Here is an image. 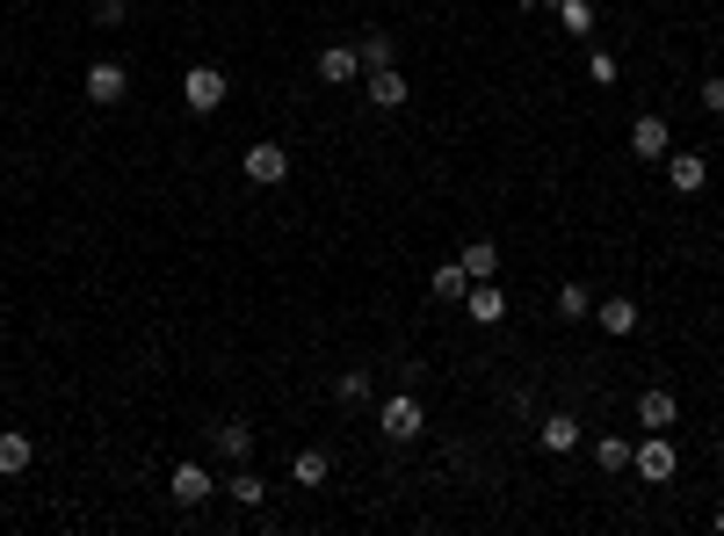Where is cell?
Returning a JSON list of instances; mask_svg holds the SVG:
<instances>
[{
  "instance_id": "cell-25",
  "label": "cell",
  "mask_w": 724,
  "mask_h": 536,
  "mask_svg": "<svg viewBox=\"0 0 724 536\" xmlns=\"http://www.w3.org/2000/svg\"><path fill=\"white\" fill-rule=\"evenodd\" d=\"M586 80H594V87H616V80H623L616 52H602V44H594V52H586Z\"/></svg>"
},
{
  "instance_id": "cell-19",
  "label": "cell",
  "mask_w": 724,
  "mask_h": 536,
  "mask_svg": "<svg viewBox=\"0 0 724 536\" xmlns=\"http://www.w3.org/2000/svg\"><path fill=\"white\" fill-rule=\"evenodd\" d=\"M428 291L442 297V305H464V291H471V276H464V261H442V269H435L428 276Z\"/></svg>"
},
{
  "instance_id": "cell-18",
  "label": "cell",
  "mask_w": 724,
  "mask_h": 536,
  "mask_svg": "<svg viewBox=\"0 0 724 536\" xmlns=\"http://www.w3.org/2000/svg\"><path fill=\"white\" fill-rule=\"evenodd\" d=\"M536 435H544V450H551V457L580 450V420H572V414H544V428H536Z\"/></svg>"
},
{
  "instance_id": "cell-14",
  "label": "cell",
  "mask_w": 724,
  "mask_h": 536,
  "mask_svg": "<svg viewBox=\"0 0 724 536\" xmlns=\"http://www.w3.org/2000/svg\"><path fill=\"white\" fill-rule=\"evenodd\" d=\"M30 464H36V442L22 428H0V479H22Z\"/></svg>"
},
{
  "instance_id": "cell-11",
  "label": "cell",
  "mask_w": 724,
  "mask_h": 536,
  "mask_svg": "<svg viewBox=\"0 0 724 536\" xmlns=\"http://www.w3.org/2000/svg\"><path fill=\"white\" fill-rule=\"evenodd\" d=\"M667 182H673V196H695L710 182V160L703 153H667Z\"/></svg>"
},
{
  "instance_id": "cell-2",
  "label": "cell",
  "mask_w": 724,
  "mask_h": 536,
  "mask_svg": "<svg viewBox=\"0 0 724 536\" xmlns=\"http://www.w3.org/2000/svg\"><path fill=\"white\" fill-rule=\"evenodd\" d=\"M246 182H254V189H283V182H290V145H276V139H254L246 145Z\"/></svg>"
},
{
  "instance_id": "cell-9",
  "label": "cell",
  "mask_w": 724,
  "mask_h": 536,
  "mask_svg": "<svg viewBox=\"0 0 724 536\" xmlns=\"http://www.w3.org/2000/svg\"><path fill=\"white\" fill-rule=\"evenodd\" d=\"M464 311L479 319V327H501V319H507L515 305H507V291H501V283H471V291H464Z\"/></svg>"
},
{
  "instance_id": "cell-17",
  "label": "cell",
  "mask_w": 724,
  "mask_h": 536,
  "mask_svg": "<svg viewBox=\"0 0 724 536\" xmlns=\"http://www.w3.org/2000/svg\"><path fill=\"white\" fill-rule=\"evenodd\" d=\"M594 319H602V333H638L645 311L630 305V297H602V305H594Z\"/></svg>"
},
{
  "instance_id": "cell-6",
  "label": "cell",
  "mask_w": 724,
  "mask_h": 536,
  "mask_svg": "<svg viewBox=\"0 0 724 536\" xmlns=\"http://www.w3.org/2000/svg\"><path fill=\"white\" fill-rule=\"evenodd\" d=\"M630 153H638L645 167H652V160H667V153H673L667 117H652V109H645V117H630Z\"/></svg>"
},
{
  "instance_id": "cell-7",
  "label": "cell",
  "mask_w": 724,
  "mask_h": 536,
  "mask_svg": "<svg viewBox=\"0 0 724 536\" xmlns=\"http://www.w3.org/2000/svg\"><path fill=\"white\" fill-rule=\"evenodd\" d=\"M362 95H370L377 109H406V95H414V80H406L398 66H377V73H362Z\"/></svg>"
},
{
  "instance_id": "cell-1",
  "label": "cell",
  "mask_w": 724,
  "mask_h": 536,
  "mask_svg": "<svg viewBox=\"0 0 724 536\" xmlns=\"http://www.w3.org/2000/svg\"><path fill=\"white\" fill-rule=\"evenodd\" d=\"M224 95H232V80H224L218 66H189V73H182V102H189V117H218Z\"/></svg>"
},
{
  "instance_id": "cell-4",
  "label": "cell",
  "mask_w": 724,
  "mask_h": 536,
  "mask_svg": "<svg viewBox=\"0 0 724 536\" xmlns=\"http://www.w3.org/2000/svg\"><path fill=\"white\" fill-rule=\"evenodd\" d=\"M377 428H384V442H414V435H420V398H414V384H406L398 398H384Z\"/></svg>"
},
{
  "instance_id": "cell-3",
  "label": "cell",
  "mask_w": 724,
  "mask_h": 536,
  "mask_svg": "<svg viewBox=\"0 0 724 536\" xmlns=\"http://www.w3.org/2000/svg\"><path fill=\"white\" fill-rule=\"evenodd\" d=\"M630 471H638L645 485H667L673 471H681V457H673L667 428H652V435H645V442H638V450H630Z\"/></svg>"
},
{
  "instance_id": "cell-27",
  "label": "cell",
  "mask_w": 724,
  "mask_h": 536,
  "mask_svg": "<svg viewBox=\"0 0 724 536\" xmlns=\"http://www.w3.org/2000/svg\"><path fill=\"white\" fill-rule=\"evenodd\" d=\"M123 15H131L123 0H102V8H95V22H102V30H123Z\"/></svg>"
},
{
  "instance_id": "cell-28",
  "label": "cell",
  "mask_w": 724,
  "mask_h": 536,
  "mask_svg": "<svg viewBox=\"0 0 724 536\" xmlns=\"http://www.w3.org/2000/svg\"><path fill=\"white\" fill-rule=\"evenodd\" d=\"M703 117H724V80H703Z\"/></svg>"
},
{
  "instance_id": "cell-21",
  "label": "cell",
  "mask_w": 724,
  "mask_h": 536,
  "mask_svg": "<svg viewBox=\"0 0 724 536\" xmlns=\"http://www.w3.org/2000/svg\"><path fill=\"white\" fill-rule=\"evenodd\" d=\"M558 319H594V291H586V283H558Z\"/></svg>"
},
{
  "instance_id": "cell-16",
  "label": "cell",
  "mask_w": 724,
  "mask_h": 536,
  "mask_svg": "<svg viewBox=\"0 0 724 536\" xmlns=\"http://www.w3.org/2000/svg\"><path fill=\"white\" fill-rule=\"evenodd\" d=\"M457 261H464V276H471V283H493V276H501V247H493V240H471Z\"/></svg>"
},
{
  "instance_id": "cell-8",
  "label": "cell",
  "mask_w": 724,
  "mask_h": 536,
  "mask_svg": "<svg viewBox=\"0 0 724 536\" xmlns=\"http://www.w3.org/2000/svg\"><path fill=\"white\" fill-rule=\"evenodd\" d=\"M311 73H319L327 87H355V80H362V58H355V44H327Z\"/></svg>"
},
{
  "instance_id": "cell-30",
  "label": "cell",
  "mask_w": 724,
  "mask_h": 536,
  "mask_svg": "<svg viewBox=\"0 0 724 536\" xmlns=\"http://www.w3.org/2000/svg\"><path fill=\"white\" fill-rule=\"evenodd\" d=\"M717 536H724V507H717Z\"/></svg>"
},
{
  "instance_id": "cell-20",
  "label": "cell",
  "mask_w": 724,
  "mask_h": 536,
  "mask_svg": "<svg viewBox=\"0 0 724 536\" xmlns=\"http://www.w3.org/2000/svg\"><path fill=\"white\" fill-rule=\"evenodd\" d=\"M558 30L586 44V36H594V0H558Z\"/></svg>"
},
{
  "instance_id": "cell-29",
  "label": "cell",
  "mask_w": 724,
  "mask_h": 536,
  "mask_svg": "<svg viewBox=\"0 0 724 536\" xmlns=\"http://www.w3.org/2000/svg\"><path fill=\"white\" fill-rule=\"evenodd\" d=\"M515 8H558V0H515Z\"/></svg>"
},
{
  "instance_id": "cell-5",
  "label": "cell",
  "mask_w": 724,
  "mask_h": 536,
  "mask_svg": "<svg viewBox=\"0 0 724 536\" xmlns=\"http://www.w3.org/2000/svg\"><path fill=\"white\" fill-rule=\"evenodd\" d=\"M87 102H123V95H131V66H117V58H95V66H87Z\"/></svg>"
},
{
  "instance_id": "cell-13",
  "label": "cell",
  "mask_w": 724,
  "mask_h": 536,
  "mask_svg": "<svg viewBox=\"0 0 724 536\" xmlns=\"http://www.w3.org/2000/svg\"><path fill=\"white\" fill-rule=\"evenodd\" d=\"M210 450L246 464V457H254V428H246V420H218V428H210Z\"/></svg>"
},
{
  "instance_id": "cell-10",
  "label": "cell",
  "mask_w": 724,
  "mask_h": 536,
  "mask_svg": "<svg viewBox=\"0 0 724 536\" xmlns=\"http://www.w3.org/2000/svg\"><path fill=\"white\" fill-rule=\"evenodd\" d=\"M167 493H174V501H182V507H204V501H210V493H218V479H210V471H204V464H174V479H167Z\"/></svg>"
},
{
  "instance_id": "cell-22",
  "label": "cell",
  "mask_w": 724,
  "mask_h": 536,
  "mask_svg": "<svg viewBox=\"0 0 724 536\" xmlns=\"http://www.w3.org/2000/svg\"><path fill=\"white\" fill-rule=\"evenodd\" d=\"M218 493H232V501H240V507H261V501H268V485H261V479H254V471H246V464L232 471V479H218Z\"/></svg>"
},
{
  "instance_id": "cell-26",
  "label": "cell",
  "mask_w": 724,
  "mask_h": 536,
  "mask_svg": "<svg viewBox=\"0 0 724 536\" xmlns=\"http://www.w3.org/2000/svg\"><path fill=\"white\" fill-rule=\"evenodd\" d=\"M333 398H341V406H362V398H370V370H341V378H333Z\"/></svg>"
},
{
  "instance_id": "cell-23",
  "label": "cell",
  "mask_w": 724,
  "mask_h": 536,
  "mask_svg": "<svg viewBox=\"0 0 724 536\" xmlns=\"http://www.w3.org/2000/svg\"><path fill=\"white\" fill-rule=\"evenodd\" d=\"M594 464H602L608 479H623V471H630V442H623V435H602V442H594Z\"/></svg>"
},
{
  "instance_id": "cell-24",
  "label": "cell",
  "mask_w": 724,
  "mask_h": 536,
  "mask_svg": "<svg viewBox=\"0 0 724 536\" xmlns=\"http://www.w3.org/2000/svg\"><path fill=\"white\" fill-rule=\"evenodd\" d=\"M355 58H362V73L392 66V36H384V30H370V36H362V44H355Z\"/></svg>"
},
{
  "instance_id": "cell-12",
  "label": "cell",
  "mask_w": 724,
  "mask_h": 536,
  "mask_svg": "<svg viewBox=\"0 0 724 536\" xmlns=\"http://www.w3.org/2000/svg\"><path fill=\"white\" fill-rule=\"evenodd\" d=\"M673 420H681V398L659 392V384H645L638 392V428H673Z\"/></svg>"
},
{
  "instance_id": "cell-15",
  "label": "cell",
  "mask_w": 724,
  "mask_h": 536,
  "mask_svg": "<svg viewBox=\"0 0 724 536\" xmlns=\"http://www.w3.org/2000/svg\"><path fill=\"white\" fill-rule=\"evenodd\" d=\"M333 479V457L327 450H297L290 457V485H305V493H311V485H327Z\"/></svg>"
}]
</instances>
